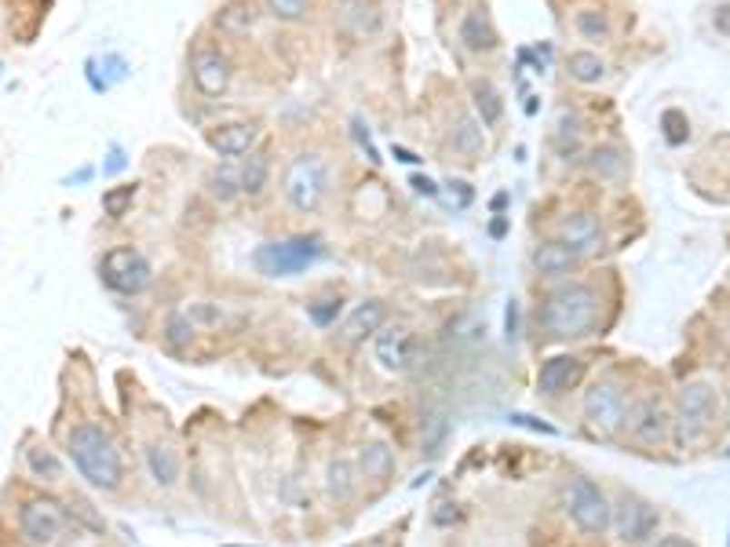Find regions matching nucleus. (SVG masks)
<instances>
[{"instance_id":"obj_43","label":"nucleus","mask_w":730,"mask_h":547,"mask_svg":"<svg viewBox=\"0 0 730 547\" xmlns=\"http://www.w3.org/2000/svg\"><path fill=\"white\" fill-rule=\"evenodd\" d=\"M110 157H114V161H110V164H106V172H117V168H121V164H125V157H121V154H117V150H114V154H110Z\"/></svg>"},{"instance_id":"obj_16","label":"nucleus","mask_w":730,"mask_h":547,"mask_svg":"<svg viewBox=\"0 0 730 547\" xmlns=\"http://www.w3.org/2000/svg\"><path fill=\"white\" fill-rule=\"evenodd\" d=\"M253 139H256V124H241V121L219 124V128L208 132V146H212L219 157H241V154H249Z\"/></svg>"},{"instance_id":"obj_28","label":"nucleus","mask_w":730,"mask_h":547,"mask_svg":"<svg viewBox=\"0 0 730 547\" xmlns=\"http://www.w3.org/2000/svg\"><path fill=\"white\" fill-rule=\"evenodd\" d=\"M208 194H212L215 201H234V197L241 194V172H237L234 164L215 168V172L208 175Z\"/></svg>"},{"instance_id":"obj_19","label":"nucleus","mask_w":730,"mask_h":547,"mask_svg":"<svg viewBox=\"0 0 730 547\" xmlns=\"http://www.w3.org/2000/svg\"><path fill=\"white\" fill-rule=\"evenodd\" d=\"M471 103H475V114H478L482 128H494V124L505 117V99H501V92L494 88V81H485V77H475V81H471Z\"/></svg>"},{"instance_id":"obj_25","label":"nucleus","mask_w":730,"mask_h":547,"mask_svg":"<svg viewBox=\"0 0 730 547\" xmlns=\"http://www.w3.org/2000/svg\"><path fill=\"white\" fill-rule=\"evenodd\" d=\"M355 485H358V478H355V463H351V460H333L329 471H325V489H329V496L344 503V500L355 496Z\"/></svg>"},{"instance_id":"obj_5","label":"nucleus","mask_w":730,"mask_h":547,"mask_svg":"<svg viewBox=\"0 0 730 547\" xmlns=\"http://www.w3.org/2000/svg\"><path fill=\"white\" fill-rule=\"evenodd\" d=\"M329 186V164L318 154H300L285 168V197L296 212H315Z\"/></svg>"},{"instance_id":"obj_3","label":"nucleus","mask_w":730,"mask_h":547,"mask_svg":"<svg viewBox=\"0 0 730 547\" xmlns=\"http://www.w3.org/2000/svg\"><path fill=\"white\" fill-rule=\"evenodd\" d=\"M322 252H325V244H322L318 234H296V237H285V241L260 244L253 263H256L260 274H267V278H293V274H300L311 263H318Z\"/></svg>"},{"instance_id":"obj_44","label":"nucleus","mask_w":730,"mask_h":547,"mask_svg":"<svg viewBox=\"0 0 730 547\" xmlns=\"http://www.w3.org/2000/svg\"><path fill=\"white\" fill-rule=\"evenodd\" d=\"M505 230H508V223H505V219H494V226H490V234H494V237H501V234H505Z\"/></svg>"},{"instance_id":"obj_36","label":"nucleus","mask_w":730,"mask_h":547,"mask_svg":"<svg viewBox=\"0 0 730 547\" xmlns=\"http://www.w3.org/2000/svg\"><path fill=\"white\" fill-rule=\"evenodd\" d=\"M661 128H665V139H668L672 146L686 143V135H690V124H686V114H683V110H665V114H661Z\"/></svg>"},{"instance_id":"obj_34","label":"nucleus","mask_w":730,"mask_h":547,"mask_svg":"<svg viewBox=\"0 0 730 547\" xmlns=\"http://www.w3.org/2000/svg\"><path fill=\"white\" fill-rule=\"evenodd\" d=\"M340 311H344V300H340V296H322V300L307 303V314H311V322H315V325H322V329H329V325L340 318Z\"/></svg>"},{"instance_id":"obj_18","label":"nucleus","mask_w":730,"mask_h":547,"mask_svg":"<svg viewBox=\"0 0 730 547\" xmlns=\"http://www.w3.org/2000/svg\"><path fill=\"white\" fill-rule=\"evenodd\" d=\"M384 318H387V307L380 300H369L362 303L347 322H344V340L347 343H362L365 336H376L384 329Z\"/></svg>"},{"instance_id":"obj_41","label":"nucleus","mask_w":730,"mask_h":547,"mask_svg":"<svg viewBox=\"0 0 730 547\" xmlns=\"http://www.w3.org/2000/svg\"><path fill=\"white\" fill-rule=\"evenodd\" d=\"M654 547H690V543H686L683 536H665V540H657Z\"/></svg>"},{"instance_id":"obj_33","label":"nucleus","mask_w":730,"mask_h":547,"mask_svg":"<svg viewBox=\"0 0 730 547\" xmlns=\"http://www.w3.org/2000/svg\"><path fill=\"white\" fill-rule=\"evenodd\" d=\"M577 30H581L585 41H606V37H610V23H606V15H603L599 8L577 12Z\"/></svg>"},{"instance_id":"obj_21","label":"nucleus","mask_w":730,"mask_h":547,"mask_svg":"<svg viewBox=\"0 0 730 547\" xmlns=\"http://www.w3.org/2000/svg\"><path fill=\"white\" fill-rule=\"evenodd\" d=\"M632 431H635V438H639V442H646V445L661 442V438H665V431H668L661 402H654V398H650V402H643V405H639V413H635V420H632Z\"/></svg>"},{"instance_id":"obj_27","label":"nucleus","mask_w":730,"mask_h":547,"mask_svg":"<svg viewBox=\"0 0 730 547\" xmlns=\"http://www.w3.org/2000/svg\"><path fill=\"white\" fill-rule=\"evenodd\" d=\"M215 23H219V30L241 37V34H249V30L256 26V12H253V5H230V8L219 12Z\"/></svg>"},{"instance_id":"obj_32","label":"nucleus","mask_w":730,"mask_h":547,"mask_svg":"<svg viewBox=\"0 0 730 547\" xmlns=\"http://www.w3.org/2000/svg\"><path fill=\"white\" fill-rule=\"evenodd\" d=\"M26 460H30V471L37 478H45V482H59L63 478V463H59V456L52 449H30Z\"/></svg>"},{"instance_id":"obj_15","label":"nucleus","mask_w":730,"mask_h":547,"mask_svg":"<svg viewBox=\"0 0 730 547\" xmlns=\"http://www.w3.org/2000/svg\"><path fill=\"white\" fill-rule=\"evenodd\" d=\"M581 263V252H574L566 241H545L534 248V270L541 278H563Z\"/></svg>"},{"instance_id":"obj_37","label":"nucleus","mask_w":730,"mask_h":547,"mask_svg":"<svg viewBox=\"0 0 730 547\" xmlns=\"http://www.w3.org/2000/svg\"><path fill=\"white\" fill-rule=\"evenodd\" d=\"M267 5H271V15L282 23H296L307 15V0H267Z\"/></svg>"},{"instance_id":"obj_1","label":"nucleus","mask_w":730,"mask_h":547,"mask_svg":"<svg viewBox=\"0 0 730 547\" xmlns=\"http://www.w3.org/2000/svg\"><path fill=\"white\" fill-rule=\"evenodd\" d=\"M599 325V293L592 285L570 282L548 293L541 307V329L548 340H581Z\"/></svg>"},{"instance_id":"obj_6","label":"nucleus","mask_w":730,"mask_h":547,"mask_svg":"<svg viewBox=\"0 0 730 547\" xmlns=\"http://www.w3.org/2000/svg\"><path fill=\"white\" fill-rule=\"evenodd\" d=\"M99 278L106 289L121 293V296H139L146 285H150V263L143 259L139 248L132 244H121V248H110L99 263Z\"/></svg>"},{"instance_id":"obj_42","label":"nucleus","mask_w":730,"mask_h":547,"mask_svg":"<svg viewBox=\"0 0 730 547\" xmlns=\"http://www.w3.org/2000/svg\"><path fill=\"white\" fill-rule=\"evenodd\" d=\"M395 157H398V161H405V164H413V161H420V157H416V154H409V150H402V146H395Z\"/></svg>"},{"instance_id":"obj_20","label":"nucleus","mask_w":730,"mask_h":547,"mask_svg":"<svg viewBox=\"0 0 730 547\" xmlns=\"http://www.w3.org/2000/svg\"><path fill=\"white\" fill-rule=\"evenodd\" d=\"M358 471H362V478H369V482H384V478H391V471H395V453H391L384 442H369V445H362V453H358Z\"/></svg>"},{"instance_id":"obj_11","label":"nucleus","mask_w":730,"mask_h":547,"mask_svg":"<svg viewBox=\"0 0 730 547\" xmlns=\"http://www.w3.org/2000/svg\"><path fill=\"white\" fill-rule=\"evenodd\" d=\"M581 380H585V358H577V354H555L537 373V394L541 398H563Z\"/></svg>"},{"instance_id":"obj_40","label":"nucleus","mask_w":730,"mask_h":547,"mask_svg":"<svg viewBox=\"0 0 730 547\" xmlns=\"http://www.w3.org/2000/svg\"><path fill=\"white\" fill-rule=\"evenodd\" d=\"M413 190H416V194H427V197H435V194H438V186H435L427 175H413Z\"/></svg>"},{"instance_id":"obj_4","label":"nucleus","mask_w":730,"mask_h":547,"mask_svg":"<svg viewBox=\"0 0 730 547\" xmlns=\"http://www.w3.org/2000/svg\"><path fill=\"white\" fill-rule=\"evenodd\" d=\"M566 514H570V522H574L585 536H603V532L610 529L614 507H610L606 492H603L588 474H574V478L566 482Z\"/></svg>"},{"instance_id":"obj_7","label":"nucleus","mask_w":730,"mask_h":547,"mask_svg":"<svg viewBox=\"0 0 730 547\" xmlns=\"http://www.w3.org/2000/svg\"><path fill=\"white\" fill-rule=\"evenodd\" d=\"M625 423V391L617 383H595L585 394V427L595 438H614Z\"/></svg>"},{"instance_id":"obj_9","label":"nucleus","mask_w":730,"mask_h":547,"mask_svg":"<svg viewBox=\"0 0 730 547\" xmlns=\"http://www.w3.org/2000/svg\"><path fill=\"white\" fill-rule=\"evenodd\" d=\"M712 409H715V394L712 387L705 383H690L679 391V413H675V423H679V442H694L701 438V431L708 427L712 420Z\"/></svg>"},{"instance_id":"obj_26","label":"nucleus","mask_w":730,"mask_h":547,"mask_svg":"<svg viewBox=\"0 0 730 547\" xmlns=\"http://www.w3.org/2000/svg\"><path fill=\"white\" fill-rule=\"evenodd\" d=\"M146 463H150V474H154L157 485H172L179 478V456L168 445H150L146 449Z\"/></svg>"},{"instance_id":"obj_10","label":"nucleus","mask_w":730,"mask_h":547,"mask_svg":"<svg viewBox=\"0 0 730 547\" xmlns=\"http://www.w3.org/2000/svg\"><path fill=\"white\" fill-rule=\"evenodd\" d=\"M610 525L617 529V536L625 540V543H643L654 529H657V507L654 503H646V500H639V496H621L617 500V507H614V514H610Z\"/></svg>"},{"instance_id":"obj_23","label":"nucleus","mask_w":730,"mask_h":547,"mask_svg":"<svg viewBox=\"0 0 730 547\" xmlns=\"http://www.w3.org/2000/svg\"><path fill=\"white\" fill-rule=\"evenodd\" d=\"M267 179H271V154L260 150L245 161V168H241V194L249 197H260L267 190Z\"/></svg>"},{"instance_id":"obj_39","label":"nucleus","mask_w":730,"mask_h":547,"mask_svg":"<svg viewBox=\"0 0 730 547\" xmlns=\"http://www.w3.org/2000/svg\"><path fill=\"white\" fill-rule=\"evenodd\" d=\"M712 23H715V30H719V34H730V5H723V8H715V15H712Z\"/></svg>"},{"instance_id":"obj_30","label":"nucleus","mask_w":730,"mask_h":547,"mask_svg":"<svg viewBox=\"0 0 730 547\" xmlns=\"http://www.w3.org/2000/svg\"><path fill=\"white\" fill-rule=\"evenodd\" d=\"M592 172H595L599 179H617V175L625 172L621 150H617V146H599V150L592 154Z\"/></svg>"},{"instance_id":"obj_35","label":"nucleus","mask_w":730,"mask_h":547,"mask_svg":"<svg viewBox=\"0 0 730 547\" xmlns=\"http://www.w3.org/2000/svg\"><path fill=\"white\" fill-rule=\"evenodd\" d=\"M577 132H581V121H577V114H559V121H555V146L563 150V154H570L574 146H577Z\"/></svg>"},{"instance_id":"obj_12","label":"nucleus","mask_w":730,"mask_h":547,"mask_svg":"<svg viewBox=\"0 0 730 547\" xmlns=\"http://www.w3.org/2000/svg\"><path fill=\"white\" fill-rule=\"evenodd\" d=\"M190 74H194V85L201 95L215 99L226 92L230 85V59L219 52V48H197L194 52V63H190Z\"/></svg>"},{"instance_id":"obj_38","label":"nucleus","mask_w":730,"mask_h":547,"mask_svg":"<svg viewBox=\"0 0 730 547\" xmlns=\"http://www.w3.org/2000/svg\"><path fill=\"white\" fill-rule=\"evenodd\" d=\"M355 135H358V143H362V150H365V157L373 161V164H380V154H376V146H373V139H369V132L362 128V121H355Z\"/></svg>"},{"instance_id":"obj_22","label":"nucleus","mask_w":730,"mask_h":547,"mask_svg":"<svg viewBox=\"0 0 730 547\" xmlns=\"http://www.w3.org/2000/svg\"><path fill=\"white\" fill-rule=\"evenodd\" d=\"M449 146L453 154H460L464 161H475L482 154V128L471 117H456L449 128Z\"/></svg>"},{"instance_id":"obj_24","label":"nucleus","mask_w":730,"mask_h":547,"mask_svg":"<svg viewBox=\"0 0 730 547\" xmlns=\"http://www.w3.org/2000/svg\"><path fill=\"white\" fill-rule=\"evenodd\" d=\"M566 74H570L577 85H595V81H603L606 63H603L599 52H570V59H566Z\"/></svg>"},{"instance_id":"obj_13","label":"nucleus","mask_w":730,"mask_h":547,"mask_svg":"<svg viewBox=\"0 0 730 547\" xmlns=\"http://www.w3.org/2000/svg\"><path fill=\"white\" fill-rule=\"evenodd\" d=\"M376 362L387 369V373H405L409 362H413V333L405 325H387L376 333Z\"/></svg>"},{"instance_id":"obj_14","label":"nucleus","mask_w":730,"mask_h":547,"mask_svg":"<svg viewBox=\"0 0 730 547\" xmlns=\"http://www.w3.org/2000/svg\"><path fill=\"white\" fill-rule=\"evenodd\" d=\"M456 37H460V45H464L467 52H475V55L494 52V48H497V30H494L490 15H485L482 8H471V12L460 19Z\"/></svg>"},{"instance_id":"obj_2","label":"nucleus","mask_w":730,"mask_h":547,"mask_svg":"<svg viewBox=\"0 0 730 547\" xmlns=\"http://www.w3.org/2000/svg\"><path fill=\"white\" fill-rule=\"evenodd\" d=\"M66 449H70V460L74 467L81 471V478L95 489H117L121 474H125V463H121V453L114 445V438L95 427V423H77L66 438Z\"/></svg>"},{"instance_id":"obj_8","label":"nucleus","mask_w":730,"mask_h":547,"mask_svg":"<svg viewBox=\"0 0 730 547\" xmlns=\"http://www.w3.org/2000/svg\"><path fill=\"white\" fill-rule=\"evenodd\" d=\"M19 529H23V536H26L30 543L48 547V543H55V540L63 536V529H66V511H63V503H55V500H26L23 511H19Z\"/></svg>"},{"instance_id":"obj_17","label":"nucleus","mask_w":730,"mask_h":547,"mask_svg":"<svg viewBox=\"0 0 730 547\" xmlns=\"http://www.w3.org/2000/svg\"><path fill=\"white\" fill-rule=\"evenodd\" d=\"M563 241L574 248V252H595L599 248V241H603V234H599V219L592 215V212H574V215H566L563 219Z\"/></svg>"},{"instance_id":"obj_31","label":"nucleus","mask_w":730,"mask_h":547,"mask_svg":"<svg viewBox=\"0 0 730 547\" xmlns=\"http://www.w3.org/2000/svg\"><path fill=\"white\" fill-rule=\"evenodd\" d=\"M445 434H449V423H445V416H427L424 423H420V449L427 453V456H435L438 449H442V442H445Z\"/></svg>"},{"instance_id":"obj_29","label":"nucleus","mask_w":730,"mask_h":547,"mask_svg":"<svg viewBox=\"0 0 730 547\" xmlns=\"http://www.w3.org/2000/svg\"><path fill=\"white\" fill-rule=\"evenodd\" d=\"M135 194H139V186H135V183H121V186H110V190L103 194V212H106L110 219H121V215H125V212L132 208Z\"/></svg>"}]
</instances>
